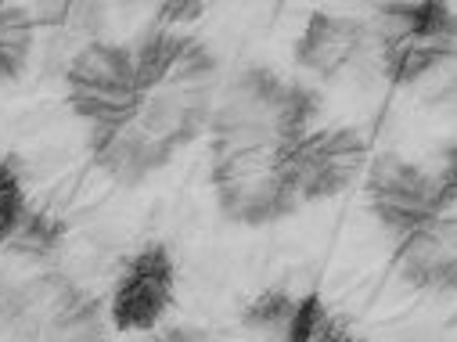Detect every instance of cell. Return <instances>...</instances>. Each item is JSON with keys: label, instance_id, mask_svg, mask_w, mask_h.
Returning a JSON list of instances; mask_svg holds the SVG:
<instances>
[{"label": "cell", "instance_id": "6da1fadb", "mask_svg": "<svg viewBox=\"0 0 457 342\" xmlns=\"http://www.w3.org/2000/svg\"><path fill=\"white\" fill-rule=\"evenodd\" d=\"M216 104V54L202 40H187L180 58L152 83H141V101L123 130L90 138V159L120 184H141L170 159L209 134Z\"/></svg>", "mask_w": 457, "mask_h": 342}, {"label": "cell", "instance_id": "7a4b0ae2", "mask_svg": "<svg viewBox=\"0 0 457 342\" xmlns=\"http://www.w3.org/2000/svg\"><path fill=\"white\" fill-rule=\"evenodd\" d=\"M288 152H292L288 141L267 134H235V130L209 134L212 191L227 220L263 227L299 209L288 180Z\"/></svg>", "mask_w": 457, "mask_h": 342}, {"label": "cell", "instance_id": "3957f363", "mask_svg": "<svg viewBox=\"0 0 457 342\" xmlns=\"http://www.w3.org/2000/svg\"><path fill=\"white\" fill-rule=\"evenodd\" d=\"M317 94L295 79H281L270 69H245L235 76L212 104V130H235V134H267L288 145L303 141L317 116Z\"/></svg>", "mask_w": 457, "mask_h": 342}, {"label": "cell", "instance_id": "277c9868", "mask_svg": "<svg viewBox=\"0 0 457 342\" xmlns=\"http://www.w3.org/2000/svg\"><path fill=\"white\" fill-rule=\"evenodd\" d=\"M371 47L378 51L382 76L396 87L418 83L453 54V12L436 0L382 4L375 12Z\"/></svg>", "mask_w": 457, "mask_h": 342}, {"label": "cell", "instance_id": "5b68a950", "mask_svg": "<svg viewBox=\"0 0 457 342\" xmlns=\"http://www.w3.org/2000/svg\"><path fill=\"white\" fill-rule=\"evenodd\" d=\"M65 94L90 138L123 130L141 101V83L127 44H83L65 69Z\"/></svg>", "mask_w": 457, "mask_h": 342}, {"label": "cell", "instance_id": "8992f818", "mask_svg": "<svg viewBox=\"0 0 457 342\" xmlns=\"http://www.w3.org/2000/svg\"><path fill=\"white\" fill-rule=\"evenodd\" d=\"M368 205L393 238L450 216L453 209V159L439 173H425L421 166L400 155H378L368 170Z\"/></svg>", "mask_w": 457, "mask_h": 342}, {"label": "cell", "instance_id": "52a82bcc", "mask_svg": "<svg viewBox=\"0 0 457 342\" xmlns=\"http://www.w3.org/2000/svg\"><path fill=\"white\" fill-rule=\"evenodd\" d=\"M19 342H108L101 306L62 274L19 285Z\"/></svg>", "mask_w": 457, "mask_h": 342}, {"label": "cell", "instance_id": "ba28073f", "mask_svg": "<svg viewBox=\"0 0 457 342\" xmlns=\"http://www.w3.org/2000/svg\"><path fill=\"white\" fill-rule=\"evenodd\" d=\"M368 166V141L350 127L310 130L288 152V180L295 202H324L350 191Z\"/></svg>", "mask_w": 457, "mask_h": 342}, {"label": "cell", "instance_id": "9c48e42d", "mask_svg": "<svg viewBox=\"0 0 457 342\" xmlns=\"http://www.w3.org/2000/svg\"><path fill=\"white\" fill-rule=\"evenodd\" d=\"M242 324L263 342H368L317 292H288L281 285L260 292L245 306Z\"/></svg>", "mask_w": 457, "mask_h": 342}, {"label": "cell", "instance_id": "30bf717a", "mask_svg": "<svg viewBox=\"0 0 457 342\" xmlns=\"http://www.w3.org/2000/svg\"><path fill=\"white\" fill-rule=\"evenodd\" d=\"M177 296V260L166 246L152 242L130 256L116 292H112L108 321L116 331H152L173 306Z\"/></svg>", "mask_w": 457, "mask_h": 342}, {"label": "cell", "instance_id": "8fae6325", "mask_svg": "<svg viewBox=\"0 0 457 342\" xmlns=\"http://www.w3.org/2000/svg\"><path fill=\"white\" fill-rule=\"evenodd\" d=\"M368 51H371V26L368 22L324 15V12L310 15L299 40H295V62L320 79H338Z\"/></svg>", "mask_w": 457, "mask_h": 342}, {"label": "cell", "instance_id": "7c38bea8", "mask_svg": "<svg viewBox=\"0 0 457 342\" xmlns=\"http://www.w3.org/2000/svg\"><path fill=\"white\" fill-rule=\"evenodd\" d=\"M396 267L400 274L428 292H450L457 285V235L453 216H439L418 231L396 238Z\"/></svg>", "mask_w": 457, "mask_h": 342}, {"label": "cell", "instance_id": "4fadbf2b", "mask_svg": "<svg viewBox=\"0 0 457 342\" xmlns=\"http://www.w3.org/2000/svg\"><path fill=\"white\" fill-rule=\"evenodd\" d=\"M33 19H29V8H19V4H0V83L4 79H15L29 54H33Z\"/></svg>", "mask_w": 457, "mask_h": 342}, {"label": "cell", "instance_id": "5bb4252c", "mask_svg": "<svg viewBox=\"0 0 457 342\" xmlns=\"http://www.w3.org/2000/svg\"><path fill=\"white\" fill-rule=\"evenodd\" d=\"M26 216H29V202H26V188H22L19 166L12 159H4L0 163V246L15 242Z\"/></svg>", "mask_w": 457, "mask_h": 342}, {"label": "cell", "instance_id": "9a60e30c", "mask_svg": "<svg viewBox=\"0 0 457 342\" xmlns=\"http://www.w3.org/2000/svg\"><path fill=\"white\" fill-rule=\"evenodd\" d=\"M198 15H205V8H202V4H162V8H159V22H155V26L173 29V26H180V22H195Z\"/></svg>", "mask_w": 457, "mask_h": 342}, {"label": "cell", "instance_id": "2e32d148", "mask_svg": "<svg viewBox=\"0 0 457 342\" xmlns=\"http://www.w3.org/2000/svg\"><path fill=\"white\" fill-rule=\"evenodd\" d=\"M148 342H205V338L198 331H191V328H166V331L152 335Z\"/></svg>", "mask_w": 457, "mask_h": 342}]
</instances>
